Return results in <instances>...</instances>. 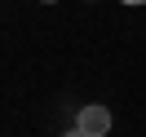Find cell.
<instances>
[{"label":"cell","mask_w":146,"mask_h":137,"mask_svg":"<svg viewBox=\"0 0 146 137\" xmlns=\"http://www.w3.org/2000/svg\"><path fill=\"white\" fill-rule=\"evenodd\" d=\"M62 137H89V133H80V128H71V133H62Z\"/></svg>","instance_id":"obj_2"},{"label":"cell","mask_w":146,"mask_h":137,"mask_svg":"<svg viewBox=\"0 0 146 137\" xmlns=\"http://www.w3.org/2000/svg\"><path fill=\"white\" fill-rule=\"evenodd\" d=\"M40 5H53V0H40Z\"/></svg>","instance_id":"obj_4"},{"label":"cell","mask_w":146,"mask_h":137,"mask_svg":"<svg viewBox=\"0 0 146 137\" xmlns=\"http://www.w3.org/2000/svg\"><path fill=\"white\" fill-rule=\"evenodd\" d=\"M124 5H146V0H124Z\"/></svg>","instance_id":"obj_3"},{"label":"cell","mask_w":146,"mask_h":137,"mask_svg":"<svg viewBox=\"0 0 146 137\" xmlns=\"http://www.w3.org/2000/svg\"><path fill=\"white\" fill-rule=\"evenodd\" d=\"M75 128L89 137H106L111 133V106H102V102H93V106H80V119H75Z\"/></svg>","instance_id":"obj_1"}]
</instances>
